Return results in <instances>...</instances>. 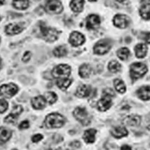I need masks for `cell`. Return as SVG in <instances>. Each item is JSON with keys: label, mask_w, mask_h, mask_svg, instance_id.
<instances>
[{"label": "cell", "mask_w": 150, "mask_h": 150, "mask_svg": "<svg viewBox=\"0 0 150 150\" xmlns=\"http://www.w3.org/2000/svg\"><path fill=\"white\" fill-rule=\"evenodd\" d=\"M65 118L58 113H52L47 115L45 120V126L47 129H59L64 126Z\"/></svg>", "instance_id": "1"}, {"label": "cell", "mask_w": 150, "mask_h": 150, "mask_svg": "<svg viewBox=\"0 0 150 150\" xmlns=\"http://www.w3.org/2000/svg\"><path fill=\"white\" fill-rule=\"evenodd\" d=\"M40 31L42 38L47 42H53L58 39L59 31L55 28L40 25Z\"/></svg>", "instance_id": "2"}, {"label": "cell", "mask_w": 150, "mask_h": 150, "mask_svg": "<svg viewBox=\"0 0 150 150\" xmlns=\"http://www.w3.org/2000/svg\"><path fill=\"white\" fill-rule=\"evenodd\" d=\"M148 71L147 67L142 62H135L130 66V74L131 78L136 80L142 78Z\"/></svg>", "instance_id": "3"}, {"label": "cell", "mask_w": 150, "mask_h": 150, "mask_svg": "<svg viewBox=\"0 0 150 150\" xmlns=\"http://www.w3.org/2000/svg\"><path fill=\"white\" fill-rule=\"evenodd\" d=\"M73 115L76 120L79 121L83 126H86L91 122V118L89 114L85 108L78 107L73 112Z\"/></svg>", "instance_id": "4"}, {"label": "cell", "mask_w": 150, "mask_h": 150, "mask_svg": "<svg viewBox=\"0 0 150 150\" xmlns=\"http://www.w3.org/2000/svg\"><path fill=\"white\" fill-rule=\"evenodd\" d=\"M71 74V67L67 64H59L52 70L53 78L56 79L68 78Z\"/></svg>", "instance_id": "5"}, {"label": "cell", "mask_w": 150, "mask_h": 150, "mask_svg": "<svg viewBox=\"0 0 150 150\" xmlns=\"http://www.w3.org/2000/svg\"><path fill=\"white\" fill-rule=\"evenodd\" d=\"M112 47V41L105 39L99 40L94 46V52L97 55H104L108 53Z\"/></svg>", "instance_id": "6"}, {"label": "cell", "mask_w": 150, "mask_h": 150, "mask_svg": "<svg viewBox=\"0 0 150 150\" xmlns=\"http://www.w3.org/2000/svg\"><path fill=\"white\" fill-rule=\"evenodd\" d=\"M45 10L49 14H59L63 10V6L59 0H49L45 5Z\"/></svg>", "instance_id": "7"}, {"label": "cell", "mask_w": 150, "mask_h": 150, "mask_svg": "<svg viewBox=\"0 0 150 150\" xmlns=\"http://www.w3.org/2000/svg\"><path fill=\"white\" fill-rule=\"evenodd\" d=\"M1 96L10 98L16 95L18 91V86L13 83L3 84L1 86Z\"/></svg>", "instance_id": "8"}, {"label": "cell", "mask_w": 150, "mask_h": 150, "mask_svg": "<svg viewBox=\"0 0 150 150\" xmlns=\"http://www.w3.org/2000/svg\"><path fill=\"white\" fill-rule=\"evenodd\" d=\"M112 105V96L103 94V96L98 101L97 108L100 112H105L110 109Z\"/></svg>", "instance_id": "9"}, {"label": "cell", "mask_w": 150, "mask_h": 150, "mask_svg": "<svg viewBox=\"0 0 150 150\" xmlns=\"http://www.w3.org/2000/svg\"><path fill=\"white\" fill-rule=\"evenodd\" d=\"M85 41V38L84 35L78 31L71 33L69 37V43L74 47L81 46L84 43Z\"/></svg>", "instance_id": "10"}, {"label": "cell", "mask_w": 150, "mask_h": 150, "mask_svg": "<svg viewBox=\"0 0 150 150\" xmlns=\"http://www.w3.org/2000/svg\"><path fill=\"white\" fill-rule=\"evenodd\" d=\"M114 25L119 28H126L128 27L130 22V19L124 15L118 14L114 16L113 19Z\"/></svg>", "instance_id": "11"}, {"label": "cell", "mask_w": 150, "mask_h": 150, "mask_svg": "<svg viewBox=\"0 0 150 150\" xmlns=\"http://www.w3.org/2000/svg\"><path fill=\"white\" fill-rule=\"evenodd\" d=\"M100 25V19L96 15H90L86 18V27L89 30L97 29Z\"/></svg>", "instance_id": "12"}, {"label": "cell", "mask_w": 150, "mask_h": 150, "mask_svg": "<svg viewBox=\"0 0 150 150\" xmlns=\"http://www.w3.org/2000/svg\"><path fill=\"white\" fill-rule=\"evenodd\" d=\"M24 27L21 23H10L6 27L5 32L7 35H14L22 32Z\"/></svg>", "instance_id": "13"}, {"label": "cell", "mask_w": 150, "mask_h": 150, "mask_svg": "<svg viewBox=\"0 0 150 150\" xmlns=\"http://www.w3.org/2000/svg\"><path fill=\"white\" fill-rule=\"evenodd\" d=\"M141 122V117L139 115L132 114L127 116L123 120L125 126L129 127H138Z\"/></svg>", "instance_id": "14"}, {"label": "cell", "mask_w": 150, "mask_h": 150, "mask_svg": "<svg viewBox=\"0 0 150 150\" xmlns=\"http://www.w3.org/2000/svg\"><path fill=\"white\" fill-rule=\"evenodd\" d=\"M46 100L44 96H38L33 97L31 100V104L33 109L35 110H42L46 107Z\"/></svg>", "instance_id": "15"}, {"label": "cell", "mask_w": 150, "mask_h": 150, "mask_svg": "<svg viewBox=\"0 0 150 150\" xmlns=\"http://www.w3.org/2000/svg\"><path fill=\"white\" fill-rule=\"evenodd\" d=\"M91 91V87L87 85H79L75 93V96L79 98H85L88 97Z\"/></svg>", "instance_id": "16"}, {"label": "cell", "mask_w": 150, "mask_h": 150, "mask_svg": "<svg viewBox=\"0 0 150 150\" xmlns=\"http://www.w3.org/2000/svg\"><path fill=\"white\" fill-rule=\"evenodd\" d=\"M110 132L111 134L117 139L122 138L123 137L127 136L128 134V131L126 128L121 126L113 127L110 130Z\"/></svg>", "instance_id": "17"}, {"label": "cell", "mask_w": 150, "mask_h": 150, "mask_svg": "<svg viewBox=\"0 0 150 150\" xmlns=\"http://www.w3.org/2000/svg\"><path fill=\"white\" fill-rule=\"evenodd\" d=\"M97 130L94 129H90L85 131L83 134V139L86 144H93L96 140Z\"/></svg>", "instance_id": "18"}, {"label": "cell", "mask_w": 150, "mask_h": 150, "mask_svg": "<svg viewBox=\"0 0 150 150\" xmlns=\"http://www.w3.org/2000/svg\"><path fill=\"white\" fill-rule=\"evenodd\" d=\"M137 95L142 100L150 99V86H143L137 91Z\"/></svg>", "instance_id": "19"}, {"label": "cell", "mask_w": 150, "mask_h": 150, "mask_svg": "<svg viewBox=\"0 0 150 150\" xmlns=\"http://www.w3.org/2000/svg\"><path fill=\"white\" fill-rule=\"evenodd\" d=\"M136 57L138 58H143L146 55L148 47L145 44L140 43L137 45L134 48Z\"/></svg>", "instance_id": "20"}, {"label": "cell", "mask_w": 150, "mask_h": 150, "mask_svg": "<svg viewBox=\"0 0 150 150\" xmlns=\"http://www.w3.org/2000/svg\"><path fill=\"white\" fill-rule=\"evenodd\" d=\"M92 71V69L89 64H83L79 69V76L82 78H88L90 77Z\"/></svg>", "instance_id": "21"}, {"label": "cell", "mask_w": 150, "mask_h": 150, "mask_svg": "<svg viewBox=\"0 0 150 150\" xmlns=\"http://www.w3.org/2000/svg\"><path fill=\"white\" fill-rule=\"evenodd\" d=\"M84 3V0H72L70 6L73 11L79 13L83 8Z\"/></svg>", "instance_id": "22"}, {"label": "cell", "mask_w": 150, "mask_h": 150, "mask_svg": "<svg viewBox=\"0 0 150 150\" xmlns=\"http://www.w3.org/2000/svg\"><path fill=\"white\" fill-rule=\"evenodd\" d=\"M1 143L7 142L12 136V131L8 128L1 127Z\"/></svg>", "instance_id": "23"}, {"label": "cell", "mask_w": 150, "mask_h": 150, "mask_svg": "<svg viewBox=\"0 0 150 150\" xmlns=\"http://www.w3.org/2000/svg\"><path fill=\"white\" fill-rule=\"evenodd\" d=\"M13 6L18 10H25L29 6L28 0H13Z\"/></svg>", "instance_id": "24"}, {"label": "cell", "mask_w": 150, "mask_h": 150, "mask_svg": "<svg viewBox=\"0 0 150 150\" xmlns=\"http://www.w3.org/2000/svg\"><path fill=\"white\" fill-rule=\"evenodd\" d=\"M71 83L70 79L68 78L58 79L57 81V85L58 88L62 91L66 90Z\"/></svg>", "instance_id": "25"}, {"label": "cell", "mask_w": 150, "mask_h": 150, "mask_svg": "<svg viewBox=\"0 0 150 150\" xmlns=\"http://www.w3.org/2000/svg\"><path fill=\"white\" fill-rule=\"evenodd\" d=\"M139 13L143 19L150 20V4L142 5L140 8Z\"/></svg>", "instance_id": "26"}, {"label": "cell", "mask_w": 150, "mask_h": 150, "mask_svg": "<svg viewBox=\"0 0 150 150\" xmlns=\"http://www.w3.org/2000/svg\"><path fill=\"white\" fill-rule=\"evenodd\" d=\"M114 85L115 90L121 94H123L126 91V85L122 80L120 79H116L114 81Z\"/></svg>", "instance_id": "27"}, {"label": "cell", "mask_w": 150, "mask_h": 150, "mask_svg": "<svg viewBox=\"0 0 150 150\" xmlns=\"http://www.w3.org/2000/svg\"><path fill=\"white\" fill-rule=\"evenodd\" d=\"M53 54L56 57H63L67 54V49L65 46H59L55 47L53 51Z\"/></svg>", "instance_id": "28"}, {"label": "cell", "mask_w": 150, "mask_h": 150, "mask_svg": "<svg viewBox=\"0 0 150 150\" xmlns=\"http://www.w3.org/2000/svg\"><path fill=\"white\" fill-rule=\"evenodd\" d=\"M44 97L46 102L49 105H52L55 103L58 100L57 95L52 91H47L44 94Z\"/></svg>", "instance_id": "29"}, {"label": "cell", "mask_w": 150, "mask_h": 150, "mask_svg": "<svg viewBox=\"0 0 150 150\" xmlns=\"http://www.w3.org/2000/svg\"><path fill=\"white\" fill-rule=\"evenodd\" d=\"M130 55V51L127 47H122L117 51V56L122 61H125L127 59Z\"/></svg>", "instance_id": "30"}, {"label": "cell", "mask_w": 150, "mask_h": 150, "mask_svg": "<svg viewBox=\"0 0 150 150\" xmlns=\"http://www.w3.org/2000/svg\"><path fill=\"white\" fill-rule=\"evenodd\" d=\"M121 66L119 62L117 61H110L108 65V69L112 73H117L121 70Z\"/></svg>", "instance_id": "31"}, {"label": "cell", "mask_w": 150, "mask_h": 150, "mask_svg": "<svg viewBox=\"0 0 150 150\" xmlns=\"http://www.w3.org/2000/svg\"><path fill=\"white\" fill-rule=\"evenodd\" d=\"M18 116L10 113L9 114L4 120V122H6L7 124H15L17 122L18 119Z\"/></svg>", "instance_id": "32"}, {"label": "cell", "mask_w": 150, "mask_h": 150, "mask_svg": "<svg viewBox=\"0 0 150 150\" xmlns=\"http://www.w3.org/2000/svg\"><path fill=\"white\" fill-rule=\"evenodd\" d=\"M0 113L4 114V112L7 110L8 108V102L4 98H1L0 100Z\"/></svg>", "instance_id": "33"}, {"label": "cell", "mask_w": 150, "mask_h": 150, "mask_svg": "<svg viewBox=\"0 0 150 150\" xmlns=\"http://www.w3.org/2000/svg\"><path fill=\"white\" fill-rule=\"evenodd\" d=\"M23 112V108L21 105H16L13 108L11 113L17 116H19Z\"/></svg>", "instance_id": "34"}, {"label": "cell", "mask_w": 150, "mask_h": 150, "mask_svg": "<svg viewBox=\"0 0 150 150\" xmlns=\"http://www.w3.org/2000/svg\"><path fill=\"white\" fill-rule=\"evenodd\" d=\"M43 138V136L41 134H36L31 137V141L34 143H37L42 141Z\"/></svg>", "instance_id": "35"}, {"label": "cell", "mask_w": 150, "mask_h": 150, "mask_svg": "<svg viewBox=\"0 0 150 150\" xmlns=\"http://www.w3.org/2000/svg\"><path fill=\"white\" fill-rule=\"evenodd\" d=\"M30 126V122L28 120H24L23 121L19 126V129L21 130H23V129H28Z\"/></svg>", "instance_id": "36"}, {"label": "cell", "mask_w": 150, "mask_h": 150, "mask_svg": "<svg viewBox=\"0 0 150 150\" xmlns=\"http://www.w3.org/2000/svg\"><path fill=\"white\" fill-rule=\"evenodd\" d=\"M31 57V53L30 51H27L24 54V55L22 57V61L23 62H27L30 59Z\"/></svg>", "instance_id": "37"}, {"label": "cell", "mask_w": 150, "mask_h": 150, "mask_svg": "<svg viewBox=\"0 0 150 150\" xmlns=\"http://www.w3.org/2000/svg\"><path fill=\"white\" fill-rule=\"evenodd\" d=\"M103 94H108L109 96H111L112 97H113L115 96V94L112 89L110 88H107L106 90H105L103 92Z\"/></svg>", "instance_id": "38"}, {"label": "cell", "mask_w": 150, "mask_h": 150, "mask_svg": "<svg viewBox=\"0 0 150 150\" xmlns=\"http://www.w3.org/2000/svg\"><path fill=\"white\" fill-rule=\"evenodd\" d=\"M80 145V142L78 141H75L70 144V146L73 148H79Z\"/></svg>", "instance_id": "39"}, {"label": "cell", "mask_w": 150, "mask_h": 150, "mask_svg": "<svg viewBox=\"0 0 150 150\" xmlns=\"http://www.w3.org/2000/svg\"><path fill=\"white\" fill-rule=\"evenodd\" d=\"M145 41L147 43L150 44V33H147L145 34V36L144 37Z\"/></svg>", "instance_id": "40"}, {"label": "cell", "mask_w": 150, "mask_h": 150, "mask_svg": "<svg viewBox=\"0 0 150 150\" xmlns=\"http://www.w3.org/2000/svg\"><path fill=\"white\" fill-rule=\"evenodd\" d=\"M121 149L124 150V149H132V147L127 145H124L121 147Z\"/></svg>", "instance_id": "41"}, {"label": "cell", "mask_w": 150, "mask_h": 150, "mask_svg": "<svg viewBox=\"0 0 150 150\" xmlns=\"http://www.w3.org/2000/svg\"><path fill=\"white\" fill-rule=\"evenodd\" d=\"M116 1L119 2V3H122V2L124 1H126V0H116Z\"/></svg>", "instance_id": "42"}, {"label": "cell", "mask_w": 150, "mask_h": 150, "mask_svg": "<svg viewBox=\"0 0 150 150\" xmlns=\"http://www.w3.org/2000/svg\"><path fill=\"white\" fill-rule=\"evenodd\" d=\"M89 1H91V2H93V1H96L97 0H88Z\"/></svg>", "instance_id": "43"}, {"label": "cell", "mask_w": 150, "mask_h": 150, "mask_svg": "<svg viewBox=\"0 0 150 150\" xmlns=\"http://www.w3.org/2000/svg\"><path fill=\"white\" fill-rule=\"evenodd\" d=\"M147 129L149 130H150V125L149 126H148V127H147Z\"/></svg>", "instance_id": "44"}]
</instances>
